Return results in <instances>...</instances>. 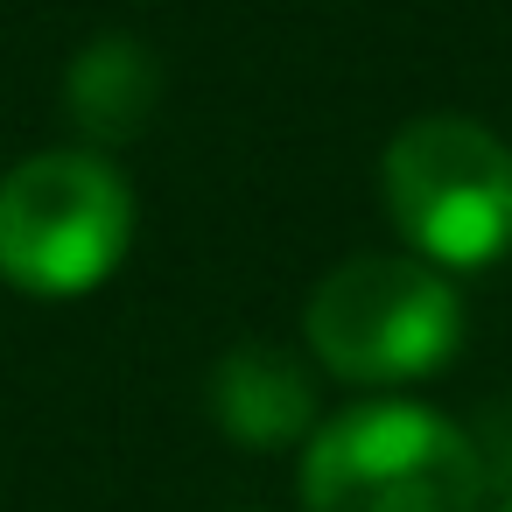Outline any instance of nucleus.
<instances>
[{
	"mask_svg": "<svg viewBox=\"0 0 512 512\" xmlns=\"http://www.w3.org/2000/svg\"><path fill=\"white\" fill-rule=\"evenodd\" d=\"M491 463L449 414L421 400H358L309 435V512H477Z\"/></svg>",
	"mask_w": 512,
	"mask_h": 512,
	"instance_id": "1",
	"label": "nucleus"
},
{
	"mask_svg": "<svg viewBox=\"0 0 512 512\" xmlns=\"http://www.w3.org/2000/svg\"><path fill=\"white\" fill-rule=\"evenodd\" d=\"M71 120L92 148H120L134 141L148 120H155V99H162V64L134 43V36H92L78 57H71Z\"/></svg>",
	"mask_w": 512,
	"mask_h": 512,
	"instance_id": "6",
	"label": "nucleus"
},
{
	"mask_svg": "<svg viewBox=\"0 0 512 512\" xmlns=\"http://www.w3.org/2000/svg\"><path fill=\"white\" fill-rule=\"evenodd\" d=\"M211 421L246 449H281L316 428V379L274 344H239L211 365Z\"/></svg>",
	"mask_w": 512,
	"mask_h": 512,
	"instance_id": "5",
	"label": "nucleus"
},
{
	"mask_svg": "<svg viewBox=\"0 0 512 512\" xmlns=\"http://www.w3.org/2000/svg\"><path fill=\"white\" fill-rule=\"evenodd\" d=\"M505 512H512V505H505Z\"/></svg>",
	"mask_w": 512,
	"mask_h": 512,
	"instance_id": "7",
	"label": "nucleus"
},
{
	"mask_svg": "<svg viewBox=\"0 0 512 512\" xmlns=\"http://www.w3.org/2000/svg\"><path fill=\"white\" fill-rule=\"evenodd\" d=\"M386 211L428 267H491L512 246V148L456 113L393 134L379 162Z\"/></svg>",
	"mask_w": 512,
	"mask_h": 512,
	"instance_id": "4",
	"label": "nucleus"
},
{
	"mask_svg": "<svg viewBox=\"0 0 512 512\" xmlns=\"http://www.w3.org/2000/svg\"><path fill=\"white\" fill-rule=\"evenodd\" d=\"M134 239V190L92 148H50L0 176V281L64 302L99 288Z\"/></svg>",
	"mask_w": 512,
	"mask_h": 512,
	"instance_id": "2",
	"label": "nucleus"
},
{
	"mask_svg": "<svg viewBox=\"0 0 512 512\" xmlns=\"http://www.w3.org/2000/svg\"><path fill=\"white\" fill-rule=\"evenodd\" d=\"M309 351L351 386H400L449 365L463 337V302L421 253H358L309 295Z\"/></svg>",
	"mask_w": 512,
	"mask_h": 512,
	"instance_id": "3",
	"label": "nucleus"
}]
</instances>
